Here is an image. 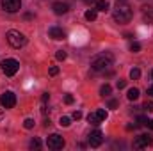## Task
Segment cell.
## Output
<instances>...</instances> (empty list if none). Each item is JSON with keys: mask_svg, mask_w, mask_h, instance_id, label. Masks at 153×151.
<instances>
[{"mask_svg": "<svg viewBox=\"0 0 153 151\" xmlns=\"http://www.w3.org/2000/svg\"><path fill=\"white\" fill-rule=\"evenodd\" d=\"M96 9L102 11V13H107V11H109V2H107V0H98V2H96Z\"/></svg>", "mask_w": 153, "mask_h": 151, "instance_id": "cell-15", "label": "cell"}, {"mask_svg": "<svg viewBox=\"0 0 153 151\" xmlns=\"http://www.w3.org/2000/svg\"><path fill=\"white\" fill-rule=\"evenodd\" d=\"M139 76H141V70H139V68H134V70L130 71V78H132V80H137Z\"/></svg>", "mask_w": 153, "mask_h": 151, "instance_id": "cell-19", "label": "cell"}, {"mask_svg": "<svg viewBox=\"0 0 153 151\" xmlns=\"http://www.w3.org/2000/svg\"><path fill=\"white\" fill-rule=\"evenodd\" d=\"M59 124L66 128V126H70V124H71V119H70V117H61V121H59Z\"/></svg>", "mask_w": 153, "mask_h": 151, "instance_id": "cell-21", "label": "cell"}, {"mask_svg": "<svg viewBox=\"0 0 153 151\" xmlns=\"http://www.w3.org/2000/svg\"><path fill=\"white\" fill-rule=\"evenodd\" d=\"M20 70V62L16 59H5L2 61V71L5 76H14Z\"/></svg>", "mask_w": 153, "mask_h": 151, "instance_id": "cell-4", "label": "cell"}, {"mask_svg": "<svg viewBox=\"0 0 153 151\" xmlns=\"http://www.w3.org/2000/svg\"><path fill=\"white\" fill-rule=\"evenodd\" d=\"M64 144H66V141H64L59 133H52V135L48 137V141H46V146H48L50 150H53V151L62 150V148H64Z\"/></svg>", "mask_w": 153, "mask_h": 151, "instance_id": "cell-5", "label": "cell"}, {"mask_svg": "<svg viewBox=\"0 0 153 151\" xmlns=\"http://www.w3.org/2000/svg\"><path fill=\"white\" fill-rule=\"evenodd\" d=\"M4 115H5V112H4V107H2V109H0V121L4 119Z\"/></svg>", "mask_w": 153, "mask_h": 151, "instance_id": "cell-33", "label": "cell"}, {"mask_svg": "<svg viewBox=\"0 0 153 151\" xmlns=\"http://www.w3.org/2000/svg\"><path fill=\"white\" fill-rule=\"evenodd\" d=\"M48 36H50L52 39H55V41H61V39L66 38L64 30H62V29H59V27H52V29L48 30Z\"/></svg>", "mask_w": 153, "mask_h": 151, "instance_id": "cell-10", "label": "cell"}, {"mask_svg": "<svg viewBox=\"0 0 153 151\" xmlns=\"http://www.w3.org/2000/svg\"><path fill=\"white\" fill-rule=\"evenodd\" d=\"M130 52H134V53H137V52H141V43H137V41H134V43L130 44Z\"/></svg>", "mask_w": 153, "mask_h": 151, "instance_id": "cell-18", "label": "cell"}, {"mask_svg": "<svg viewBox=\"0 0 153 151\" xmlns=\"http://www.w3.org/2000/svg\"><path fill=\"white\" fill-rule=\"evenodd\" d=\"M2 9L7 13H16L22 9V0H2Z\"/></svg>", "mask_w": 153, "mask_h": 151, "instance_id": "cell-8", "label": "cell"}, {"mask_svg": "<svg viewBox=\"0 0 153 151\" xmlns=\"http://www.w3.org/2000/svg\"><path fill=\"white\" fill-rule=\"evenodd\" d=\"M146 126H148V128H152V130H153V119H148V123H146Z\"/></svg>", "mask_w": 153, "mask_h": 151, "instance_id": "cell-32", "label": "cell"}, {"mask_svg": "<svg viewBox=\"0 0 153 151\" xmlns=\"http://www.w3.org/2000/svg\"><path fill=\"white\" fill-rule=\"evenodd\" d=\"M55 57H57V61H64V59H66V52H64V50H59V52L55 53Z\"/></svg>", "mask_w": 153, "mask_h": 151, "instance_id": "cell-23", "label": "cell"}, {"mask_svg": "<svg viewBox=\"0 0 153 151\" xmlns=\"http://www.w3.org/2000/svg\"><path fill=\"white\" fill-rule=\"evenodd\" d=\"M87 121H89L91 124H94V126H96V124H100L103 119H102V115H100V114H98V110H96V112H91L89 115H87Z\"/></svg>", "mask_w": 153, "mask_h": 151, "instance_id": "cell-13", "label": "cell"}, {"mask_svg": "<svg viewBox=\"0 0 153 151\" xmlns=\"http://www.w3.org/2000/svg\"><path fill=\"white\" fill-rule=\"evenodd\" d=\"M89 146L91 148H98V146H102V142H103V133L100 132V130H93L91 133H89Z\"/></svg>", "mask_w": 153, "mask_h": 151, "instance_id": "cell-7", "label": "cell"}, {"mask_svg": "<svg viewBox=\"0 0 153 151\" xmlns=\"http://www.w3.org/2000/svg\"><path fill=\"white\" fill-rule=\"evenodd\" d=\"M5 39H7V43H9L13 48H23V46L27 44V38H25L20 30H9L7 36H5Z\"/></svg>", "mask_w": 153, "mask_h": 151, "instance_id": "cell-3", "label": "cell"}, {"mask_svg": "<svg viewBox=\"0 0 153 151\" xmlns=\"http://www.w3.org/2000/svg\"><path fill=\"white\" fill-rule=\"evenodd\" d=\"M146 123H148V117H146V115H139V117H137V126L146 124Z\"/></svg>", "mask_w": 153, "mask_h": 151, "instance_id": "cell-24", "label": "cell"}, {"mask_svg": "<svg viewBox=\"0 0 153 151\" xmlns=\"http://www.w3.org/2000/svg\"><path fill=\"white\" fill-rule=\"evenodd\" d=\"M112 16H114V20L117 21V23H128V21L132 20V9H130V5H128V4L121 2V4H117V5H116Z\"/></svg>", "mask_w": 153, "mask_h": 151, "instance_id": "cell-2", "label": "cell"}, {"mask_svg": "<svg viewBox=\"0 0 153 151\" xmlns=\"http://www.w3.org/2000/svg\"><path fill=\"white\" fill-rule=\"evenodd\" d=\"M57 73H59V68H57V66H52V68H50V75L55 76Z\"/></svg>", "mask_w": 153, "mask_h": 151, "instance_id": "cell-28", "label": "cell"}, {"mask_svg": "<svg viewBox=\"0 0 153 151\" xmlns=\"http://www.w3.org/2000/svg\"><path fill=\"white\" fill-rule=\"evenodd\" d=\"M48 100H50V94H48V93H43V96H41V101H43V103H46Z\"/></svg>", "mask_w": 153, "mask_h": 151, "instance_id": "cell-29", "label": "cell"}, {"mask_svg": "<svg viewBox=\"0 0 153 151\" xmlns=\"http://www.w3.org/2000/svg\"><path fill=\"white\" fill-rule=\"evenodd\" d=\"M139 96H141V93H139L137 87H132V89H128V93H126V98H128L130 101H135Z\"/></svg>", "mask_w": 153, "mask_h": 151, "instance_id": "cell-14", "label": "cell"}, {"mask_svg": "<svg viewBox=\"0 0 153 151\" xmlns=\"http://www.w3.org/2000/svg\"><path fill=\"white\" fill-rule=\"evenodd\" d=\"M116 87H117V89H125V87H126V82H125V80H117Z\"/></svg>", "mask_w": 153, "mask_h": 151, "instance_id": "cell-26", "label": "cell"}, {"mask_svg": "<svg viewBox=\"0 0 153 151\" xmlns=\"http://www.w3.org/2000/svg\"><path fill=\"white\" fill-rule=\"evenodd\" d=\"M153 144V135H139L137 139H135V142H134V146L137 148V150H143V148H148V146H152Z\"/></svg>", "mask_w": 153, "mask_h": 151, "instance_id": "cell-9", "label": "cell"}, {"mask_svg": "<svg viewBox=\"0 0 153 151\" xmlns=\"http://www.w3.org/2000/svg\"><path fill=\"white\" fill-rule=\"evenodd\" d=\"M23 126H25L27 130L34 128V119H25V121H23Z\"/></svg>", "mask_w": 153, "mask_h": 151, "instance_id": "cell-22", "label": "cell"}, {"mask_svg": "<svg viewBox=\"0 0 153 151\" xmlns=\"http://www.w3.org/2000/svg\"><path fill=\"white\" fill-rule=\"evenodd\" d=\"M85 20H87V21H94V20H96V9L85 11Z\"/></svg>", "mask_w": 153, "mask_h": 151, "instance_id": "cell-17", "label": "cell"}, {"mask_svg": "<svg viewBox=\"0 0 153 151\" xmlns=\"http://www.w3.org/2000/svg\"><path fill=\"white\" fill-rule=\"evenodd\" d=\"M148 94H150V96H153V85H150V87H148Z\"/></svg>", "mask_w": 153, "mask_h": 151, "instance_id": "cell-34", "label": "cell"}, {"mask_svg": "<svg viewBox=\"0 0 153 151\" xmlns=\"http://www.w3.org/2000/svg\"><path fill=\"white\" fill-rule=\"evenodd\" d=\"M143 20L146 23H153V5H144L143 7Z\"/></svg>", "mask_w": 153, "mask_h": 151, "instance_id": "cell-12", "label": "cell"}, {"mask_svg": "<svg viewBox=\"0 0 153 151\" xmlns=\"http://www.w3.org/2000/svg\"><path fill=\"white\" fill-rule=\"evenodd\" d=\"M64 103L71 105V103H73V96H71V94H66V96H64Z\"/></svg>", "mask_w": 153, "mask_h": 151, "instance_id": "cell-27", "label": "cell"}, {"mask_svg": "<svg viewBox=\"0 0 153 151\" xmlns=\"http://www.w3.org/2000/svg\"><path fill=\"white\" fill-rule=\"evenodd\" d=\"M117 107V101L116 100H109V109H116Z\"/></svg>", "mask_w": 153, "mask_h": 151, "instance_id": "cell-30", "label": "cell"}, {"mask_svg": "<svg viewBox=\"0 0 153 151\" xmlns=\"http://www.w3.org/2000/svg\"><path fill=\"white\" fill-rule=\"evenodd\" d=\"M0 105H2L4 109H13V107L16 105V96H14V93L5 91V93L0 96Z\"/></svg>", "mask_w": 153, "mask_h": 151, "instance_id": "cell-6", "label": "cell"}, {"mask_svg": "<svg viewBox=\"0 0 153 151\" xmlns=\"http://www.w3.org/2000/svg\"><path fill=\"white\" fill-rule=\"evenodd\" d=\"M52 9H53V13H55V14H59V16H61V14H66L70 7H68V4H64V2H55V4L52 5Z\"/></svg>", "mask_w": 153, "mask_h": 151, "instance_id": "cell-11", "label": "cell"}, {"mask_svg": "<svg viewBox=\"0 0 153 151\" xmlns=\"http://www.w3.org/2000/svg\"><path fill=\"white\" fill-rule=\"evenodd\" d=\"M41 148V141L39 139H32L30 141V150H39Z\"/></svg>", "mask_w": 153, "mask_h": 151, "instance_id": "cell-20", "label": "cell"}, {"mask_svg": "<svg viewBox=\"0 0 153 151\" xmlns=\"http://www.w3.org/2000/svg\"><path fill=\"white\" fill-rule=\"evenodd\" d=\"M80 117H82V112H80V110H75V112H73V119H76V121H78Z\"/></svg>", "mask_w": 153, "mask_h": 151, "instance_id": "cell-31", "label": "cell"}, {"mask_svg": "<svg viewBox=\"0 0 153 151\" xmlns=\"http://www.w3.org/2000/svg\"><path fill=\"white\" fill-rule=\"evenodd\" d=\"M152 78H153V71H152Z\"/></svg>", "mask_w": 153, "mask_h": 151, "instance_id": "cell-36", "label": "cell"}, {"mask_svg": "<svg viewBox=\"0 0 153 151\" xmlns=\"http://www.w3.org/2000/svg\"><path fill=\"white\" fill-rule=\"evenodd\" d=\"M146 112H153V101H146L144 103V107H143Z\"/></svg>", "mask_w": 153, "mask_h": 151, "instance_id": "cell-25", "label": "cell"}, {"mask_svg": "<svg viewBox=\"0 0 153 151\" xmlns=\"http://www.w3.org/2000/svg\"><path fill=\"white\" fill-rule=\"evenodd\" d=\"M111 93H112V87H111L109 84H105V85H102V89H100V96H103V98H107V96H111Z\"/></svg>", "mask_w": 153, "mask_h": 151, "instance_id": "cell-16", "label": "cell"}, {"mask_svg": "<svg viewBox=\"0 0 153 151\" xmlns=\"http://www.w3.org/2000/svg\"><path fill=\"white\" fill-rule=\"evenodd\" d=\"M112 64H114V57L111 53H100L91 61V70L96 73H103V71L111 70Z\"/></svg>", "mask_w": 153, "mask_h": 151, "instance_id": "cell-1", "label": "cell"}, {"mask_svg": "<svg viewBox=\"0 0 153 151\" xmlns=\"http://www.w3.org/2000/svg\"><path fill=\"white\" fill-rule=\"evenodd\" d=\"M84 2H85V4H96L98 0H84Z\"/></svg>", "mask_w": 153, "mask_h": 151, "instance_id": "cell-35", "label": "cell"}]
</instances>
